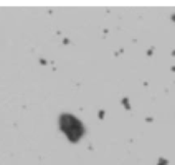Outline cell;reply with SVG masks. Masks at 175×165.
<instances>
[{
	"label": "cell",
	"instance_id": "6da1fadb",
	"mask_svg": "<svg viewBox=\"0 0 175 165\" xmlns=\"http://www.w3.org/2000/svg\"><path fill=\"white\" fill-rule=\"evenodd\" d=\"M61 128L67 136L72 140L76 142L83 133V127L79 120L71 115H63L61 117Z\"/></svg>",
	"mask_w": 175,
	"mask_h": 165
}]
</instances>
